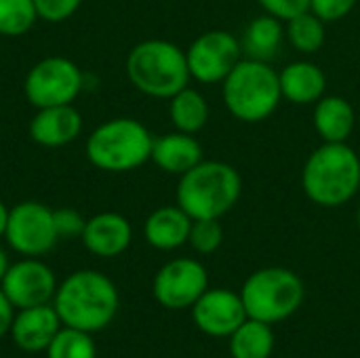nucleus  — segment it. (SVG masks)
<instances>
[{"label":"nucleus","instance_id":"nucleus-1","mask_svg":"<svg viewBox=\"0 0 360 358\" xmlns=\"http://www.w3.org/2000/svg\"><path fill=\"white\" fill-rule=\"evenodd\" d=\"M53 300L61 325L86 333L101 331L118 312L116 285L95 270H78L70 274L57 287Z\"/></svg>","mask_w":360,"mask_h":358},{"label":"nucleus","instance_id":"nucleus-2","mask_svg":"<svg viewBox=\"0 0 360 358\" xmlns=\"http://www.w3.org/2000/svg\"><path fill=\"white\" fill-rule=\"evenodd\" d=\"M302 188L319 207L346 205L360 190V156L346 141L323 143L304 165Z\"/></svg>","mask_w":360,"mask_h":358},{"label":"nucleus","instance_id":"nucleus-3","mask_svg":"<svg viewBox=\"0 0 360 358\" xmlns=\"http://www.w3.org/2000/svg\"><path fill=\"white\" fill-rule=\"evenodd\" d=\"M243 194L238 171L221 160H200L177 184V205L192 219H221Z\"/></svg>","mask_w":360,"mask_h":358},{"label":"nucleus","instance_id":"nucleus-4","mask_svg":"<svg viewBox=\"0 0 360 358\" xmlns=\"http://www.w3.org/2000/svg\"><path fill=\"white\" fill-rule=\"evenodd\" d=\"M124 68L131 84L139 93L156 99H171L192 78L186 51L160 38L135 44L127 55Z\"/></svg>","mask_w":360,"mask_h":358},{"label":"nucleus","instance_id":"nucleus-5","mask_svg":"<svg viewBox=\"0 0 360 358\" xmlns=\"http://www.w3.org/2000/svg\"><path fill=\"white\" fill-rule=\"evenodd\" d=\"M283 99L276 70L257 59H240L224 80V101L230 114L243 122L270 118Z\"/></svg>","mask_w":360,"mask_h":358},{"label":"nucleus","instance_id":"nucleus-6","mask_svg":"<svg viewBox=\"0 0 360 358\" xmlns=\"http://www.w3.org/2000/svg\"><path fill=\"white\" fill-rule=\"evenodd\" d=\"M154 137L135 118H112L86 137V158L108 173H127L146 165L152 156Z\"/></svg>","mask_w":360,"mask_h":358},{"label":"nucleus","instance_id":"nucleus-7","mask_svg":"<svg viewBox=\"0 0 360 358\" xmlns=\"http://www.w3.org/2000/svg\"><path fill=\"white\" fill-rule=\"evenodd\" d=\"M240 298L249 319L274 325L300 310L304 302V283L293 270L262 268L245 281Z\"/></svg>","mask_w":360,"mask_h":358},{"label":"nucleus","instance_id":"nucleus-8","mask_svg":"<svg viewBox=\"0 0 360 358\" xmlns=\"http://www.w3.org/2000/svg\"><path fill=\"white\" fill-rule=\"evenodd\" d=\"M84 87L82 70L65 57H44L27 72L23 80V95L36 110L51 106H68L80 95Z\"/></svg>","mask_w":360,"mask_h":358},{"label":"nucleus","instance_id":"nucleus-9","mask_svg":"<svg viewBox=\"0 0 360 358\" xmlns=\"http://www.w3.org/2000/svg\"><path fill=\"white\" fill-rule=\"evenodd\" d=\"M4 238L11 249L25 257L49 253L59 241L53 209L38 200H23L15 205L8 209Z\"/></svg>","mask_w":360,"mask_h":358},{"label":"nucleus","instance_id":"nucleus-10","mask_svg":"<svg viewBox=\"0 0 360 358\" xmlns=\"http://www.w3.org/2000/svg\"><path fill=\"white\" fill-rule=\"evenodd\" d=\"M190 76L198 82H224L226 76L243 59L240 40L226 30H209L200 34L186 51Z\"/></svg>","mask_w":360,"mask_h":358},{"label":"nucleus","instance_id":"nucleus-11","mask_svg":"<svg viewBox=\"0 0 360 358\" xmlns=\"http://www.w3.org/2000/svg\"><path fill=\"white\" fill-rule=\"evenodd\" d=\"M209 289L207 268L190 257H179L165 264L154 276V298L169 310L192 308L196 300Z\"/></svg>","mask_w":360,"mask_h":358},{"label":"nucleus","instance_id":"nucleus-12","mask_svg":"<svg viewBox=\"0 0 360 358\" xmlns=\"http://www.w3.org/2000/svg\"><path fill=\"white\" fill-rule=\"evenodd\" d=\"M0 289L13 304V308L23 310L49 304L57 293V281L46 264L27 257L8 266Z\"/></svg>","mask_w":360,"mask_h":358},{"label":"nucleus","instance_id":"nucleus-13","mask_svg":"<svg viewBox=\"0 0 360 358\" xmlns=\"http://www.w3.org/2000/svg\"><path fill=\"white\" fill-rule=\"evenodd\" d=\"M192 319L205 335L230 338L249 317L240 293L207 289L192 306Z\"/></svg>","mask_w":360,"mask_h":358},{"label":"nucleus","instance_id":"nucleus-14","mask_svg":"<svg viewBox=\"0 0 360 358\" xmlns=\"http://www.w3.org/2000/svg\"><path fill=\"white\" fill-rule=\"evenodd\" d=\"M80 133L82 116L72 103L40 108L30 120V137L42 148H63L76 141Z\"/></svg>","mask_w":360,"mask_h":358},{"label":"nucleus","instance_id":"nucleus-15","mask_svg":"<svg viewBox=\"0 0 360 358\" xmlns=\"http://www.w3.org/2000/svg\"><path fill=\"white\" fill-rule=\"evenodd\" d=\"M61 329V319L55 306L42 304L34 308H23L13 319L11 335L13 342L23 352H42L51 346Z\"/></svg>","mask_w":360,"mask_h":358},{"label":"nucleus","instance_id":"nucleus-16","mask_svg":"<svg viewBox=\"0 0 360 358\" xmlns=\"http://www.w3.org/2000/svg\"><path fill=\"white\" fill-rule=\"evenodd\" d=\"M80 238L93 255L116 257L129 249L133 241V228L124 215L105 211L86 219Z\"/></svg>","mask_w":360,"mask_h":358},{"label":"nucleus","instance_id":"nucleus-17","mask_svg":"<svg viewBox=\"0 0 360 358\" xmlns=\"http://www.w3.org/2000/svg\"><path fill=\"white\" fill-rule=\"evenodd\" d=\"M150 160L169 175H184L202 160V146L190 133L173 131L154 137Z\"/></svg>","mask_w":360,"mask_h":358},{"label":"nucleus","instance_id":"nucleus-18","mask_svg":"<svg viewBox=\"0 0 360 358\" xmlns=\"http://www.w3.org/2000/svg\"><path fill=\"white\" fill-rule=\"evenodd\" d=\"M192 228V217L179 207L169 205L150 213L143 224V236L148 245L158 251H173L188 243Z\"/></svg>","mask_w":360,"mask_h":358},{"label":"nucleus","instance_id":"nucleus-19","mask_svg":"<svg viewBox=\"0 0 360 358\" xmlns=\"http://www.w3.org/2000/svg\"><path fill=\"white\" fill-rule=\"evenodd\" d=\"M281 93L285 99L297 106L316 103L321 97H325L327 89V76L325 72L312 63V61H293L289 63L281 74Z\"/></svg>","mask_w":360,"mask_h":358},{"label":"nucleus","instance_id":"nucleus-20","mask_svg":"<svg viewBox=\"0 0 360 358\" xmlns=\"http://www.w3.org/2000/svg\"><path fill=\"white\" fill-rule=\"evenodd\" d=\"M354 108L348 99L340 95H325L314 108V129L325 143L348 141L354 129Z\"/></svg>","mask_w":360,"mask_h":358},{"label":"nucleus","instance_id":"nucleus-21","mask_svg":"<svg viewBox=\"0 0 360 358\" xmlns=\"http://www.w3.org/2000/svg\"><path fill=\"white\" fill-rule=\"evenodd\" d=\"M285 27L281 23V19L272 17V15H262L255 17L243 32V53L249 59H257V61H266L270 63L272 59H276L283 53V42H285Z\"/></svg>","mask_w":360,"mask_h":358},{"label":"nucleus","instance_id":"nucleus-22","mask_svg":"<svg viewBox=\"0 0 360 358\" xmlns=\"http://www.w3.org/2000/svg\"><path fill=\"white\" fill-rule=\"evenodd\" d=\"M169 116L175 131L194 135L209 122V103L196 89L186 87L169 99Z\"/></svg>","mask_w":360,"mask_h":358},{"label":"nucleus","instance_id":"nucleus-23","mask_svg":"<svg viewBox=\"0 0 360 358\" xmlns=\"http://www.w3.org/2000/svg\"><path fill=\"white\" fill-rule=\"evenodd\" d=\"M274 350V333L268 323L247 319L230 335L232 358H270Z\"/></svg>","mask_w":360,"mask_h":358},{"label":"nucleus","instance_id":"nucleus-24","mask_svg":"<svg viewBox=\"0 0 360 358\" xmlns=\"http://www.w3.org/2000/svg\"><path fill=\"white\" fill-rule=\"evenodd\" d=\"M285 36L300 53H316L325 44V21L312 11H306L287 21Z\"/></svg>","mask_w":360,"mask_h":358},{"label":"nucleus","instance_id":"nucleus-25","mask_svg":"<svg viewBox=\"0 0 360 358\" xmlns=\"http://www.w3.org/2000/svg\"><path fill=\"white\" fill-rule=\"evenodd\" d=\"M38 21L34 0H0V36L17 38Z\"/></svg>","mask_w":360,"mask_h":358},{"label":"nucleus","instance_id":"nucleus-26","mask_svg":"<svg viewBox=\"0 0 360 358\" xmlns=\"http://www.w3.org/2000/svg\"><path fill=\"white\" fill-rule=\"evenodd\" d=\"M49 358H95V344L91 340V333L63 327L46 348Z\"/></svg>","mask_w":360,"mask_h":358},{"label":"nucleus","instance_id":"nucleus-27","mask_svg":"<svg viewBox=\"0 0 360 358\" xmlns=\"http://www.w3.org/2000/svg\"><path fill=\"white\" fill-rule=\"evenodd\" d=\"M188 243L192 245L194 251L202 255L215 253L224 243V228L219 219H192Z\"/></svg>","mask_w":360,"mask_h":358},{"label":"nucleus","instance_id":"nucleus-28","mask_svg":"<svg viewBox=\"0 0 360 358\" xmlns=\"http://www.w3.org/2000/svg\"><path fill=\"white\" fill-rule=\"evenodd\" d=\"M82 0H34L38 19H44L49 23H61L70 19Z\"/></svg>","mask_w":360,"mask_h":358},{"label":"nucleus","instance_id":"nucleus-29","mask_svg":"<svg viewBox=\"0 0 360 358\" xmlns=\"http://www.w3.org/2000/svg\"><path fill=\"white\" fill-rule=\"evenodd\" d=\"M359 0H310V11L321 17L325 23H333L344 19Z\"/></svg>","mask_w":360,"mask_h":358},{"label":"nucleus","instance_id":"nucleus-30","mask_svg":"<svg viewBox=\"0 0 360 358\" xmlns=\"http://www.w3.org/2000/svg\"><path fill=\"white\" fill-rule=\"evenodd\" d=\"M53 215H55V228L59 238L82 236L86 219L76 209H53Z\"/></svg>","mask_w":360,"mask_h":358},{"label":"nucleus","instance_id":"nucleus-31","mask_svg":"<svg viewBox=\"0 0 360 358\" xmlns=\"http://www.w3.org/2000/svg\"><path fill=\"white\" fill-rule=\"evenodd\" d=\"M264 11L281 21H289L306 11H310V0H259Z\"/></svg>","mask_w":360,"mask_h":358},{"label":"nucleus","instance_id":"nucleus-32","mask_svg":"<svg viewBox=\"0 0 360 358\" xmlns=\"http://www.w3.org/2000/svg\"><path fill=\"white\" fill-rule=\"evenodd\" d=\"M13 310H15L13 304L6 300L4 291L0 289V338H2L6 331H11V325H13V319H15Z\"/></svg>","mask_w":360,"mask_h":358},{"label":"nucleus","instance_id":"nucleus-33","mask_svg":"<svg viewBox=\"0 0 360 358\" xmlns=\"http://www.w3.org/2000/svg\"><path fill=\"white\" fill-rule=\"evenodd\" d=\"M6 222H8V209L6 205L0 200V236H4V230H6Z\"/></svg>","mask_w":360,"mask_h":358},{"label":"nucleus","instance_id":"nucleus-34","mask_svg":"<svg viewBox=\"0 0 360 358\" xmlns=\"http://www.w3.org/2000/svg\"><path fill=\"white\" fill-rule=\"evenodd\" d=\"M8 257H6V253L0 249V283H2V279H4V274H6V270H8Z\"/></svg>","mask_w":360,"mask_h":358},{"label":"nucleus","instance_id":"nucleus-35","mask_svg":"<svg viewBox=\"0 0 360 358\" xmlns=\"http://www.w3.org/2000/svg\"><path fill=\"white\" fill-rule=\"evenodd\" d=\"M356 224H359V230H360V207H359V213H356Z\"/></svg>","mask_w":360,"mask_h":358}]
</instances>
